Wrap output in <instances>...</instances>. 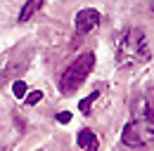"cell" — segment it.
<instances>
[{
	"instance_id": "obj_1",
	"label": "cell",
	"mask_w": 154,
	"mask_h": 151,
	"mask_svg": "<svg viewBox=\"0 0 154 151\" xmlns=\"http://www.w3.org/2000/svg\"><path fill=\"white\" fill-rule=\"evenodd\" d=\"M114 57L119 69H135V66H142L149 61V43L142 28L131 26V28H123L119 36L114 38Z\"/></svg>"
},
{
	"instance_id": "obj_2",
	"label": "cell",
	"mask_w": 154,
	"mask_h": 151,
	"mask_svg": "<svg viewBox=\"0 0 154 151\" xmlns=\"http://www.w3.org/2000/svg\"><path fill=\"white\" fill-rule=\"evenodd\" d=\"M93 66H95V55L93 52H83V55H78L64 71H62V76H59V92L62 94H74L85 83V78L90 76V71H93Z\"/></svg>"
},
{
	"instance_id": "obj_3",
	"label": "cell",
	"mask_w": 154,
	"mask_h": 151,
	"mask_svg": "<svg viewBox=\"0 0 154 151\" xmlns=\"http://www.w3.org/2000/svg\"><path fill=\"white\" fill-rule=\"evenodd\" d=\"M121 142L131 149H142L154 144V118H137L128 120L121 132Z\"/></svg>"
},
{
	"instance_id": "obj_4",
	"label": "cell",
	"mask_w": 154,
	"mask_h": 151,
	"mask_svg": "<svg viewBox=\"0 0 154 151\" xmlns=\"http://www.w3.org/2000/svg\"><path fill=\"white\" fill-rule=\"evenodd\" d=\"M100 21H102V14L97 12L95 7H83V10H78L76 17H74L76 36H85V33H90L93 28L100 26Z\"/></svg>"
},
{
	"instance_id": "obj_5",
	"label": "cell",
	"mask_w": 154,
	"mask_h": 151,
	"mask_svg": "<svg viewBox=\"0 0 154 151\" xmlns=\"http://www.w3.org/2000/svg\"><path fill=\"white\" fill-rule=\"evenodd\" d=\"M76 142L83 151H100V139H97V135L90 128H83V130L78 132Z\"/></svg>"
},
{
	"instance_id": "obj_6",
	"label": "cell",
	"mask_w": 154,
	"mask_h": 151,
	"mask_svg": "<svg viewBox=\"0 0 154 151\" xmlns=\"http://www.w3.org/2000/svg\"><path fill=\"white\" fill-rule=\"evenodd\" d=\"M137 118H154V92L142 94L137 104Z\"/></svg>"
},
{
	"instance_id": "obj_7",
	"label": "cell",
	"mask_w": 154,
	"mask_h": 151,
	"mask_svg": "<svg viewBox=\"0 0 154 151\" xmlns=\"http://www.w3.org/2000/svg\"><path fill=\"white\" fill-rule=\"evenodd\" d=\"M40 7H43V0H26L24 7H21V12H19V21H29Z\"/></svg>"
},
{
	"instance_id": "obj_8",
	"label": "cell",
	"mask_w": 154,
	"mask_h": 151,
	"mask_svg": "<svg viewBox=\"0 0 154 151\" xmlns=\"http://www.w3.org/2000/svg\"><path fill=\"white\" fill-rule=\"evenodd\" d=\"M100 94H102V87H97V90H93L88 97H83V99L78 102V109H81V113L90 116V106H93V102H97V99H100Z\"/></svg>"
},
{
	"instance_id": "obj_9",
	"label": "cell",
	"mask_w": 154,
	"mask_h": 151,
	"mask_svg": "<svg viewBox=\"0 0 154 151\" xmlns=\"http://www.w3.org/2000/svg\"><path fill=\"white\" fill-rule=\"evenodd\" d=\"M12 92H14L17 99H26V97H29V87H26L24 80H14V83H12Z\"/></svg>"
},
{
	"instance_id": "obj_10",
	"label": "cell",
	"mask_w": 154,
	"mask_h": 151,
	"mask_svg": "<svg viewBox=\"0 0 154 151\" xmlns=\"http://www.w3.org/2000/svg\"><path fill=\"white\" fill-rule=\"evenodd\" d=\"M40 99H43V92H40V90H33V92H29V97H26L24 102H26L29 106H33V104H38Z\"/></svg>"
},
{
	"instance_id": "obj_11",
	"label": "cell",
	"mask_w": 154,
	"mask_h": 151,
	"mask_svg": "<svg viewBox=\"0 0 154 151\" xmlns=\"http://www.w3.org/2000/svg\"><path fill=\"white\" fill-rule=\"evenodd\" d=\"M55 118H57V123H62V125L71 123V113H69V111H59L57 116H55Z\"/></svg>"
}]
</instances>
